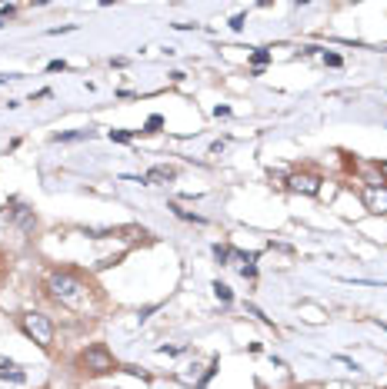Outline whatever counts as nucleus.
Instances as JSON below:
<instances>
[{
  "mask_svg": "<svg viewBox=\"0 0 387 389\" xmlns=\"http://www.w3.org/2000/svg\"><path fill=\"white\" fill-rule=\"evenodd\" d=\"M47 290H50V297L57 303L70 306V310H80L87 303V283L77 273H70V270H54L47 277Z\"/></svg>",
  "mask_w": 387,
  "mask_h": 389,
  "instance_id": "f257e3e1",
  "label": "nucleus"
},
{
  "mask_svg": "<svg viewBox=\"0 0 387 389\" xmlns=\"http://www.w3.org/2000/svg\"><path fill=\"white\" fill-rule=\"evenodd\" d=\"M20 330L30 336L40 350H50V343H54V323H50L47 313H37V310L23 313L20 316Z\"/></svg>",
  "mask_w": 387,
  "mask_h": 389,
  "instance_id": "f03ea898",
  "label": "nucleus"
},
{
  "mask_svg": "<svg viewBox=\"0 0 387 389\" xmlns=\"http://www.w3.org/2000/svg\"><path fill=\"white\" fill-rule=\"evenodd\" d=\"M77 366H84L87 372H97V376H104V372H114L117 370V363H114V356L107 352V346H87V350L80 352V359H77Z\"/></svg>",
  "mask_w": 387,
  "mask_h": 389,
  "instance_id": "7ed1b4c3",
  "label": "nucleus"
},
{
  "mask_svg": "<svg viewBox=\"0 0 387 389\" xmlns=\"http://www.w3.org/2000/svg\"><path fill=\"white\" fill-rule=\"evenodd\" d=\"M361 203L374 217H387V183H368L361 190Z\"/></svg>",
  "mask_w": 387,
  "mask_h": 389,
  "instance_id": "20e7f679",
  "label": "nucleus"
},
{
  "mask_svg": "<svg viewBox=\"0 0 387 389\" xmlns=\"http://www.w3.org/2000/svg\"><path fill=\"white\" fill-rule=\"evenodd\" d=\"M287 186L294 193L317 197V193H321V177H314V173H294V177H287Z\"/></svg>",
  "mask_w": 387,
  "mask_h": 389,
  "instance_id": "39448f33",
  "label": "nucleus"
},
{
  "mask_svg": "<svg viewBox=\"0 0 387 389\" xmlns=\"http://www.w3.org/2000/svg\"><path fill=\"white\" fill-rule=\"evenodd\" d=\"M174 177H177L174 167H154V170L144 173V183H171Z\"/></svg>",
  "mask_w": 387,
  "mask_h": 389,
  "instance_id": "423d86ee",
  "label": "nucleus"
},
{
  "mask_svg": "<svg viewBox=\"0 0 387 389\" xmlns=\"http://www.w3.org/2000/svg\"><path fill=\"white\" fill-rule=\"evenodd\" d=\"M0 379H10V383H23L27 376H23V370L10 366V363H3V366H0Z\"/></svg>",
  "mask_w": 387,
  "mask_h": 389,
  "instance_id": "0eeeda50",
  "label": "nucleus"
},
{
  "mask_svg": "<svg viewBox=\"0 0 387 389\" xmlns=\"http://www.w3.org/2000/svg\"><path fill=\"white\" fill-rule=\"evenodd\" d=\"M94 137V130H74V133H57L54 140L57 143H70V140H91Z\"/></svg>",
  "mask_w": 387,
  "mask_h": 389,
  "instance_id": "6e6552de",
  "label": "nucleus"
},
{
  "mask_svg": "<svg viewBox=\"0 0 387 389\" xmlns=\"http://www.w3.org/2000/svg\"><path fill=\"white\" fill-rule=\"evenodd\" d=\"M167 210H174V217H180V220H187V223H204V217H197V213H187V210H180L177 203H171Z\"/></svg>",
  "mask_w": 387,
  "mask_h": 389,
  "instance_id": "1a4fd4ad",
  "label": "nucleus"
},
{
  "mask_svg": "<svg viewBox=\"0 0 387 389\" xmlns=\"http://www.w3.org/2000/svg\"><path fill=\"white\" fill-rule=\"evenodd\" d=\"M214 297L220 299V303H231V286H227V283H220V279H217V283H214Z\"/></svg>",
  "mask_w": 387,
  "mask_h": 389,
  "instance_id": "9d476101",
  "label": "nucleus"
},
{
  "mask_svg": "<svg viewBox=\"0 0 387 389\" xmlns=\"http://www.w3.org/2000/svg\"><path fill=\"white\" fill-rule=\"evenodd\" d=\"M254 74H261V67H264V63H267V60H271V54H267V50H254Z\"/></svg>",
  "mask_w": 387,
  "mask_h": 389,
  "instance_id": "9b49d317",
  "label": "nucleus"
},
{
  "mask_svg": "<svg viewBox=\"0 0 387 389\" xmlns=\"http://www.w3.org/2000/svg\"><path fill=\"white\" fill-rule=\"evenodd\" d=\"M131 137L134 133H127V130H111V140H117V143H131Z\"/></svg>",
  "mask_w": 387,
  "mask_h": 389,
  "instance_id": "f8f14e48",
  "label": "nucleus"
},
{
  "mask_svg": "<svg viewBox=\"0 0 387 389\" xmlns=\"http://www.w3.org/2000/svg\"><path fill=\"white\" fill-rule=\"evenodd\" d=\"M214 257H217V263H227L231 259V246H214Z\"/></svg>",
  "mask_w": 387,
  "mask_h": 389,
  "instance_id": "ddd939ff",
  "label": "nucleus"
},
{
  "mask_svg": "<svg viewBox=\"0 0 387 389\" xmlns=\"http://www.w3.org/2000/svg\"><path fill=\"white\" fill-rule=\"evenodd\" d=\"M160 123H164V120H160V117H151V120H147V123H144V133H157V130H160Z\"/></svg>",
  "mask_w": 387,
  "mask_h": 389,
  "instance_id": "4468645a",
  "label": "nucleus"
},
{
  "mask_svg": "<svg viewBox=\"0 0 387 389\" xmlns=\"http://www.w3.org/2000/svg\"><path fill=\"white\" fill-rule=\"evenodd\" d=\"M47 70H50V74H57V70H67V63H64V60H50V63H47Z\"/></svg>",
  "mask_w": 387,
  "mask_h": 389,
  "instance_id": "2eb2a0df",
  "label": "nucleus"
},
{
  "mask_svg": "<svg viewBox=\"0 0 387 389\" xmlns=\"http://www.w3.org/2000/svg\"><path fill=\"white\" fill-rule=\"evenodd\" d=\"M231 30H244V14H237V17H231Z\"/></svg>",
  "mask_w": 387,
  "mask_h": 389,
  "instance_id": "dca6fc26",
  "label": "nucleus"
},
{
  "mask_svg": "<svg viewBox=\"0 0 387 389\" xmlns=\"http://www.w3.org/2000/svg\"><path fill=\"white\" fill-rule=\"evenodd\" d=\"M324 63H328V67H341V57H337V54H324Z\"/></svg>",
  "mask_w": 387,
  "mask_h": 389,
  "instance_id": "f3484780",
  "label": "nucleus"
}]
</instances>
